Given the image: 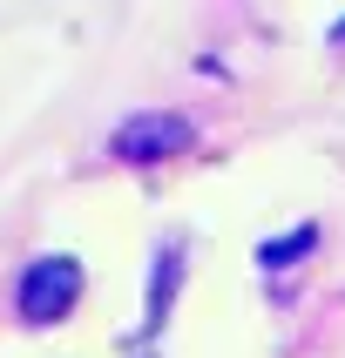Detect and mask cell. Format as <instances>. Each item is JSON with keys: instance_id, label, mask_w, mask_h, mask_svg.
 Segmentation results:
<instances>
[{"instance_id": "6da1fadb", "label": "cell", "mask_w": 345, "mask_h": 358, "mask_svg": "<svg viewBox=\"0 0 345 358\" xmlns=\"http://www.w3.org/2000/svg\"><path fill=\"white\" fill-rule=\"evenodd\" d=\"M81 298V264L75 257H34L20 278V318L27 324H61Z\"/></svg>"}, {"instance_id": "7a4b0ae2", "label": "cell", "mask_w": 345, "mask_h": 358, "mask_svg": "<svg viewBox=\"0 0 345 358\" xmlns=\"http://www.w3.org/2000/svg\"><path fill=\"white\" fill-rule=\"evenodd\" d=\"M190 142H197V129H190L183 115H136V122L115 129L108 149H115L122 162H162V156H183Z\"/></svg>"}, {"instance_id": "3957f363", "label": "cell", "mask_w": 345, "mask_h": 358, "mask_svg": "<svg viewBox=\"0 0 345 358\" xmlns=\"http://www.w3.org/2000/svg\"><path fill=\"white\" fill-rule=\"evenodd\" d=\"M311 243H318V230H291V237L264 243V250H258V264H264V271H284V264H291V257H304Z\"/></svg>"}, {"instance_id": "277c9868", "label": "cell", "mask_w": 345, "mask_h": 358, "mask_svg": "<svg viewBox=\"0 0 345 358\" xmlns=\"http://www.w3.org/2000/svg\"><path fill=\"white\" fill-rule=\"evenodd\" d=\"M332 41H339V48H345V27H339V34H332Z\"/></svg>"}]
</instances>
